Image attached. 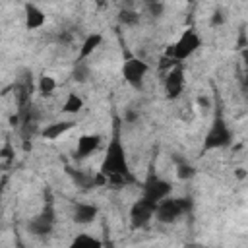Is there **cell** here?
Listing matches in <instances>:
<instances>
[{
    "instance_id": "6da1fadb",
    "label": "cell",
    "mask_w": 248,
    "mask_h": 248,
    "mask_svg": "<svg viewBox=\"0 0 248 248\" xmlns=\"http://www.w3.org/2000/svg\"><path fill=\"white\" fill-rule=\"evenodd\" d=\"M116 126H114V132H112V138L105 149V155H103V161H101V170L105 176H107V184H116L122 186L126 182H132V172H130V163H128V157H126V149H124V143H122V138H120V120L114 118Z\"/></svg>"
},
{
    "instance_id": "7a4b0ae2",
    "label": "cell",
    "mask_w": 248,
    "mask_h": 248,
    "mask_svg": "<svg viewBox=\"0 0 248 248\" xmlns=\"http://www.w3.org/2000/svg\"><path fill=\"white\" fill-rule=\"evenodd\" d=\"M232 141V130L229 128L227 120L223 118L221 112H217L213 116V122L203 138V145H202V153H207V151H215V149H223L227 145H231Z\"/></svg>"
},
{
    "instance_id": "3957f363",
    "label": "cell",
    "mask_w": 248,
    "mask_h": 248,
    "mask_svg": "<svg viewBox=\"0 0 248 248\" xmlns=\"http://www.w3.org/2000/svg\"><path fill=\"white\" fill-rule=\"evenodd\" d=\"M192 209V200L190 198H163L161 202H157L155 205V219L163 225H170L174 223L180 215L188 213Z\"/></svg>"
},
{
    "instance_id": "277c9868",
    "label": "cell",
    "mask_w": 248,
    "mask_h": 248,
    "mask_svg": "<svg viewBox=\"0 0 248 248\" xmlns=\"http://www.w3.org/2000/svg\"><path fill=\"white\" fill-rule=\"evenodd\" d=\"M202 46V37L198 35V31L194 27H188L186 31H182V35L176 39V43L169 48V56L176 62H182L186 58H190L198 48Z\"/></svg>"
},
{
    "instance_id": "5b68a950",
    "label": "cell",
    "mask_w": 248,
    "mask_h": 248,
    "mask_svg": "<svg viewBox=\"0 0 248 248\" xmlns=\"http://www.w3.org/2000/svg\"><path fill=\"white\" fill-rule=\"evenodd\" d=\"M170 192H172V186H170V182H169V180L161 178V176H159V174H155V172H149V174H147V178L143 180L141 198L157 205V202H161L163 198L170 196Z\"/></svg>"
},
{
    "instance_id": "8992f818",
    "label": "cell",
    "mask_w": 248,
    "mask_h": 248,
    "mask_svg": "<svg viewBox=\"0 0 248 248\" xmlns=\"http://www.w3.org/2000/svg\"><path fill=\"white\" fill-rule=\"evenodd\" d=\"M149 72V64L143 62L141 58H128L122 66V76L128 85L134 89H143V78Z\"/></svg>"
},
{
    "instance_id": "52a82bcc",
    "label": "cell",
    "mask_w": 248,
    "mask_h": 248,
    "mask_svg": "<svg viewBox=\"0 0 248 248\" xmlns=\"http://www.w3.org/2000/svg\"><path fill=\"white\" fill-rule=\"evenodd\" d=\"M54 215H56L54 213V203L48 200L45 203L43 211L29 221V225H27L29 232H33L35 236H46V234H50L52 232V227H54Z\"/></svg>"
},
{
    "instance_id": "ba28073f",
    "label": "cell",
    "mask_w": 248,
    "mask_h": 248,
    "mask_svg": "<svg viewBox=\"0 0 248 248\" xmlns=\"http://www.w3.org/2000/svg\"><path fill=\"white\" fill-rule=\"evenodd\" d=\"M153 213H155V203L140 198L130 207V223H132V227L134 229H143L153 219Z\"/></svg>"
},
{
    "instance_id": "9c48e42d",
    "label": "cell",
    "mask_w": 248,
    "mask_h": 248,
    "mask_svg": "<svg viewBox=\"0 0 248 248\" xmlns=\"http://www.w3.org/2000/svg\"><path fill=\"white\" fill-rule=\"evenodd\" d=\"M184 83H186V79H184V70H182L180 64H176L174 68L169 70V74H167V78H165V97H167L169 101L178 99L180 93L184 91Z\"/></svg>"
},
{
    "instance_id": "30bf717a",
    "label": "cell",
    "mask_w": 248,
    "mask_h": 248,
    "mask_svg": "<svg viewBox=\"0 0 248 248\" xmlns=\"http://www.w3.org/2000/svg\"><path fill=\"white\" fill-rule=\"evenodd\" d=\"M101 136L99 134H83V136H79L78 138V145H76V159L78 161H83V159H87L89 155H93L97 149H99V145H101Z\"/></svg>"
},
{
    "instance_id": "8fae6325",
    "label": "cell",
    "mask_w": 248,
    "mask_h": 248,
    "mask_svg": "<svg viewBox=\"0 0 248 248\" xmlns=\"http://www.w3.org/2000/svg\"><path fill=\"white\" fill-rule=\"evenodd\" d=\"M97 215H99V207L95 203H87V202H79L72 209V219L78 225H89L97 219Z\"/></svg>"
},
{
    "instance_id": "7c38bea8",
    "label": "cell",
    "mask_w": 248,
    "mask_h": 248,
    "mask_svg": "<svg viewBox=\"0 0 248 248\" xmlns=\"http://www.w3.org/2000/svg\"><path fill=\"white\" fill-rule=\"evenodd\" d=\"M23 12H25V29L35 31V29H41V27L45 25L46 16H45V12H43L37 4H33V2H25Z\"/></svg>"
},
{
    "instance_id": "4fadbf2b",
    "label": "cell",
    "mask_w": 248,
    "mask_h": 248,
    "mask_svg": "<svg viewBox=\"0 0 248 248\" xmlns=\"http://www.w3.org/2000/svg\"><path fill=\"white\" fill-rule=\"evenodd\" d=\"M101 43H103V35L101 33H89L85 39H83V43H81V46H79V52H78V60L76 62H83L85 58H89L99 46H101Z\"/></svg>"
},
{
    "instance_id": "5bb4252c",
    "label": "cell",
    "mask_w": 248,
    "mask_h": 248,
    "mask_svg": "<svg viewBox=\"0 0 248 248\" xmlns=\"http://www.w3.org/2000/svg\"><path fill=\"white\" fill-rule=\"evenodd\" d=\"M74 126H76V120H60V122H52V124H46V126L43 128L41 136H43L45 140L54 141V140H58L62 134H66L68 130H72Z\"/></svg>"
},
{
    "instance_id": "9a60e30c",
    "label": "cell",
    "mask_w": 248,
    "mask_h": 248,
    "mask_svg": "<svg viewBox=\"0 0 248 248\" xmlns=\"http://www.w3.org/2000/svg\"><path fill=\"white\" fill-rule=\"evenodd\" d=\"M83 108V99L78 93H68L64 105H62V112L66 114H78Z\"/></svg>"
},
{
    "instance_id": "2e32d148",
    "label": "cell",
    "mask_w": 248,
    "mask_h": 248,
    "mask_svg": "<svg viewBox=\"0 0 248 248\" xmlns=\"http://www.w3.org/2000/svg\"><path fill=\"white\" fill-rule=\"evenodd\" d=\"M118 21L120 25L124 27H136L140 23V14L136 10H130V8H124L118 12Z\"/></svg>"
},
{
    "instance_id": "e0dca14e",
    "label": "cell",
    "mask_w": 248,
    "mask_h": 248,
    "mask_svg": "<svg viewBox=\"0 0 248 248\" xmlns=\"http://www.w3.org/2000/svg\"><path fill=\"white\" fill-rule=\"evenodd\" d=\"M37 87H39V93H41V95L48 97V95H52V93L56 91V79H54L52 76H41Z\"/></svg>"
},
{
    "instance_id": "ac0fdd59",
    "label": "cell",
    "mask_w": 248,
    "mask_h": 248,
    "mask_svg": "<svg viewBox=\"0 0 248 248\" xmlns=\"http://www.w3.org/2000/svg\"><path fill=\"white\" fill-rule=\"evenodd\" d=\"M72 246H101V240L95 238V236H91V234L81 232V234H78V236L72 240Z\"/></svg>"
},
{
    "instance_id": "d6986e66",
    "label": "cell",
    "mask_w": 248,
    "mask_h": 248,
    "mask_svg": "<svg viewBox=\"0 0 248 248\" xmlns=\"http://www.w3.org/2000/svg\"><path fill=\"white\" fill-rule=\"evenodd\" d=\"M194 174H196V169H194L190 163H186V161H180V163H178V167H176V176H178L180 180H190Z\"/></svg>"
},
{
    "instance_id": "ffe728a7",
    "label": "cell",
    "mask_w": 248,
    "mask_h": 248,
    "mask_svg": "<svg viewBox=\"0 0 248 248\" xmlns=\"http://www.w3.org/2000/svg\"><path fill=\"white\" fill-rule=\"evenodd\" d=\"M145 6H147L149 16H153V17H161V16H163V12H165V4H163V0L149 2V4H145Z\"/></svg>"
},
{
    "instance_id": "44dd1931",
    "label": "cell",
    "mask_w": 248,
    "mask_h": 248,
    "mask_svg": "<svg viewBox=\"0 0 248 248\" xmlns=\"http://www.w3.org/2000/svg\"><path fill=\"white\" fill-rule=\"evenodd\" d=\"M85 78H87V68L83 66V62H78V66H76V70H74V79L85 81Z\"/></svg>"
},
{
    "instance_id": "7402d4cb",
    "label": "cell",
    "mask_w": 248,
    "mask_h": 248,
    "mask_svg": "<svg viewBox=\"0 0 248 248\" xmlns=\"http://www.w3.org/2000/svg\"><path fill=\"white\" fill-rule=\"evenodd\" d=\"M138 118H140V112L138 110H134V108H126L124 110V122L126 124H134Z\"/></svg>"
},
{
    "instance_id": "603a6c76",
    "label": "cell",
    "mask_w": 248,
    "mask_h": 248,
    "mask_svg": "<svg viewBox=\"0 0 248 248\" xmlns=\"http://www.w3.org/2000/svg\"><path fill=\"white\" fill-rule=\"evenodd\" d=\"M0 157H2V159H8V161L14 157V149H12V143H10V141H6V143L0 147Z\"/></svg>"
},
{
    "instance_id": "cb8c5ba5",
    "label": "cell",
    "mask_w": 248,
    "mask_h": 248,
    "mask_svg": "<svg viewBox=\"0 0 248 248\" xmlns=\"http://www.w3.org/2000/svg\"><path fill=\"white\" fill-rule=\"evenodd\" d=\"M223 21H225V17H223L221 12H213V14H211V25H213V27H215V25H221Z\"/></svg>"
},
{
    "instance_id": "d4e9b609",
    "label": "cell",
    "mask_w": 248,
    "mask_h": 248,
    "mask_svg": "<svg viewBox=\"0 0 248 248\" xmlns=\"http://www.w3.org/2000/svg\"><path fill=\"white\" fill-rule=\"evenodd\" d=\"M58 41H60V43H70V41H72V35H70L68 31H62V33L58 35Z\"/></svg>"
},
{
    "instance_id": "484cf974",
    "label": "cell",
    "mask_w": 248,
    "mask_h": 248,
    "mask_svg": "<svg viewBox=\"0 0 248 248\" xmlns=\"http://www.w3.org/2000/svg\"><path fill=\"white\" fill-rule=\"evenodd\" d=\"M198 105H200V107H209L207 97H198Z\"/></svg>"
},
{
    "instance_id": "4316f807",
    "label": "cell",
    "mask_w": 248,
    "mask_h": 248,
    "mask_svg": "<svg viewBox=\"0 0 248 248\" xmlns=\"http://www.w3.org/2000/svg\"><path fill=\"white\" fill-rule=\"evenodd\" d=\"M2 190H4V182H0V207H2Z\"/></svg>"
},
{
    "instance_id": "83f0119b",
    "label": "cell",
    "mask_w": 248,
    "mask_h": 248,
    "mask_svg": "<svg viewBox=\"0 0 248 248\" xmlns=\"http://www.w3.org/2000/svg\"><path fill=\"white\" fill-rule=\"evenodd\" d=\"M143 2H145V4H149V2H157V0H143Z\"/></svg>"
}]
</instances>
